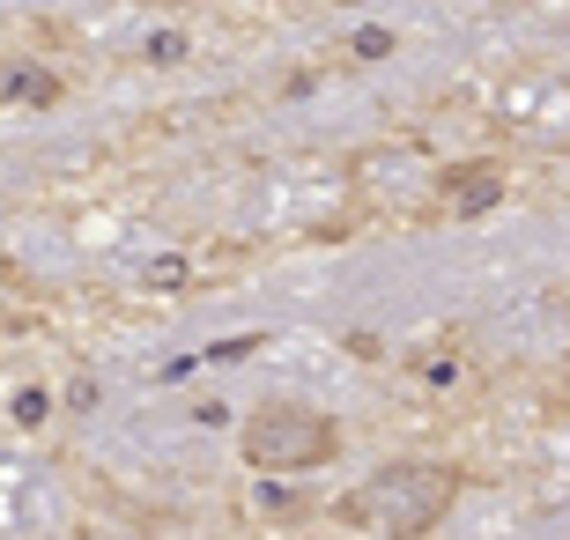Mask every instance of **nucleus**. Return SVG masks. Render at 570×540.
Returning a JSON list of instances; mask_svg holds the SVG:
<instances>
[{
	"label": "nucleus",
	"mask_w": 570,
	"mask_h": 540,
	"mask_svg": "<svg viewBox=\"0 0 570 540\" xmlns=\"http://www.w3.org/2000/svg\"><path fill=\"white\" fill-rule=\"evenodd\" d=\"M497 200H504V170L497 164H466V170L444 178V208L452 215H482V208H497Z\"/></svg>",
	"instance_id": "3"
},
{
	"label": "nucleus",
	"mask_w": 570,
	"mask_h": 540,
	"mask_svg": "<svg viewBox=\"0 0 570 540\" xmlns=\"http://www.w3.org/2000/svg\"><path fill=\"white\" fill-rule=\"evenodd\" d=\"M16 422H45V393H22L16 400Z\"/></svg>",
	"instance_id": "8"
},
{
	"label": "nucleus",
	"mask_w": 570,
	"mask_h": 540,
	"mask_svg": "<svg viewBox=\"0 0 570 540\" xmlns=\"http://www.w3.org/2000/svg\"><path fill=\"white\" fill-rule=\"evenodd\" d=\"M334 422L312 415V408H259L245 422V467L253 474H304V467H326L334 459Z\"/></svg>",
	"instance_id": "2"
},
{
	"label": "nucleus",
	"mask_w": 570,
	"mask_h": 540,
	"mask_svg": "<svg viewBox=\"0 0 570 540\" xmlns=\"http://www.w3.org/2000/svg\"><path fill=\"white\" fill-rule=\"evenodd\" d=\"M460 497V474L438 467V459H401V467H379L363 481L356 497L341 503V519L363 526V533H385V540H415L452 511Z\"/></svg>",
	"instance_id": "1"
},
{
	"label": "nucleus",
	"mask_w": 570,
	"mask_h": 540,
	"mask_svg": "<svg viewBox=\"0 0 570 540\" xmlns=\"http://www.w3.org/2000/svg\"><path fill=\"white\" fill-rule=\"evenodd\" d=\"M148 60H156V67H178V60H186V38H178V30H156V38H148Z\"/></svg>",
	"instance_id": "5"
},
{
	"label": "nucleus",
	"mask_w": 570,
	"mask_h": 540,
	"mask_svg": "<svg viewBox=\"0 0 570 540\" xmlns=\"http://www.w3.org/2000/svg\"><path fill=\"white\" fill-rule=\"evenodd\" d=\"M0 105H60V75L38 60H0Z\"/></svg>",
	"instance_id": "4"
},
{
	"label": "nucleus",
	"mask_w": 570,
	"mask_h": 540,
	"mask_svg": "<svg viewBox=\"0 0 570 540\" xmlns=\"http://www.w3.org/2000/svg\"><path fill=\"white\" fill-rule=\"evenodd\" d=\"M253 348H259L253 333H245V341H215V348H208V355H200V363H237V355H253Z\"/></svg>",
	"instance_id": "7"
},
{
	"label": "nucleus",
	"mask_w": 570,
	"mask_h": 540,
	"mask_svg": "<svg viewBox=\"0 0 570 540\" xmlns=\"http://www.w3.org/2000/svg\"><path fill=\"white\" fill-rule=\"evenodd\" d=\"M393 52V30H356V60H385Z\"/></svg>",
	"instance_id": "6"
}]
</instances>
